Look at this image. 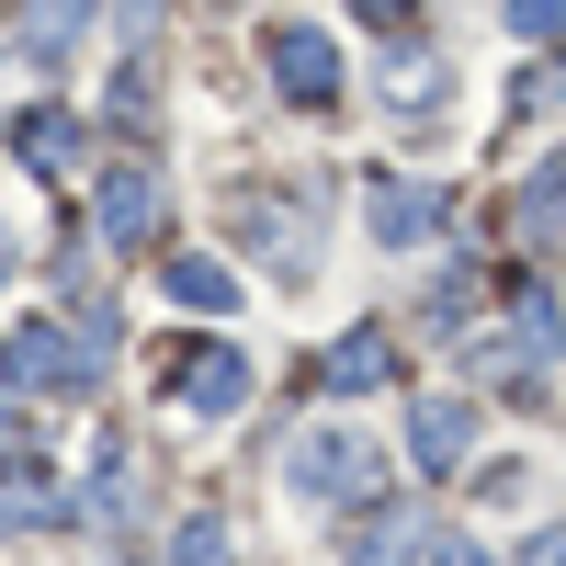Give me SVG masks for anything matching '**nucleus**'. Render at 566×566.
I'll return each instance as SVG.
<instances>
[{
    "instance_id": "f257e3e1",
    "label": "nucleus",
    "mask_w": 566,
    "mask_h": 566,
    "mask_svg": "<svg viewBox=\"0 0 566 566\" xmlns=\"http://www.w3.org/2000/svg\"><path fill=\"white\" fill-rule=\"evenodd\" d=\"M283 476H295V499H374V488H386V453L352 442V431H306Z\"/></svg>"
},
{
    "instance_id": "aec40b11",
    "label": "nucleus",
    "mask_w": 566,
    "mask_h": 566,
    "mask_svg": "<svg viewBox=\"0 0 566 566\" xmlns=\"http://www.w3.org/2000/svg\"><path fill=\"white\" fill-rule=\"evenodd\" d=\"M431 566H499V555H488V544H442Z\"/></svg>"
},
{
    "instance_id": "7ed1b4c3",
    "label": "nucleus",
    "mask_w": 566,
    "mask_h": 566,
    "mask_svg": "<svg viewBox=\"0 0 566 566\" xmlns=\"http://www.w3.org/2000/svg\"><path fill=\"white\" fill-rule=\"evenodd\" d=\"M272 80H283V103H328V91H340V45L317 23H283L272 34Z\"/></svg>"
},
{
    "instance_id": "2eb2a0df",
    "label": "nucleus",
    "mask_w": 566,
    "mask_h": 566,
    "mask_svg": "<svg viewBox=\"0 0 566 566\" xmlns=\"http://www.w3.org/2000/svg\"><path fill=\"white\" fill-rule=\"evenodd\" d=\"M386 103H397V114H408V103L431 114V103H442V69H431V57H408V45H397V69H386Z\"/></svg>"
},
{
    "instance_id": "412c9836",
    "label": "nucleus",
    "mask_w": 566,
    "mask_h": 566,
    "mask_svg": "<svg viewBox=\"0 0 566 566\" xmlns=\"http://www.w3.org/2000/svg\"><path fill=\"white\" fill-rule=\"evenodd\" d=\"M533 566H566V522H555V533H544V544H533Z\"/></svg>"
},
{
    "instance_id": "f03ea898",
    "label": "nucleus",
    "mask_w": 566,
    "mask_h": 566,
    "mask_svg": "<svg viewBox=\"0 0 566 566\" xmlns=\"http://www.w3.org/2000/svg\"><path fill=\"white\" fill-rule=\"evenodd\" d=\"M0 374H12V397H23V386H57V397H80L91 374H103V352H80L69 328H23V340L0 352Z\"/></svg>"
},
{
    "instance_id": "423d86ee",
    "label": "nucleus",
    "mask_w": 566,
    "mask_h": 566,
    "mask_svg": "<svg viewBox=\"0 0 566 566\" xmlns=\"http://www.w3.org/2000/svg\"><path fill=\"white\" fill-rule=\"evenodd\" d=\"M239 239L272 261V272H306L317 239H306V193H283V205H239Z\"/></svg>"
},
{
    "instance_id": "f3484780",
    "label": "nucleus",
    "mask_w": 566,
    "mask_h": 566,
    "mask_svg": "<svg viewBox=\"0 0 566 566\" xmlns=\"http://www.w3.org/2000/svg\"><path fill=\"white\" fill-rule=\"evenodd\" d=\"M170 566H227V522H181V544H170Z\"/></svg>"
},
{
    "instance_id": "dca6fc26",
    "label": "nucleus",
    "mask_w": 566,
    "mask_h": 566,
    "mask_svg": "<svg viewBox=\"0 0 566 566\" xmlns=\"http://www.w3.org/2000/svg\"><path fill=\"white\" fill-rule=\"evenodd\" d=\"M80 12H91V0H34V12H23V45H45V57H57V45L80 34Z\"/></svg>"
},
{
    "instance_id": "0eeeda50",
    "label": "nucleus",
    "mask_w": 566,
    "mask_h": 566,
    "mask_svg": "<svg viewBox=\"0 0 566 566\" xmlns=\"http://www.w3.org/2000/svg\"><path fill=\"white\" fill-rule=\"evenodd\" d=\"M181 408H205V419H227V408H250V352H227V340H205L193 363H181Z\"/></svg>"
},
{
    "instance_id": "9d476101",
    "label": "nucleus",
    "mask_w": 566,
    "mask_h": 566,
    "mask_svg": "<svg viewBox=\"0 0 566 566\" xmlns=\"http://www.w3.org/2000/svg\"><path fill=\"white\" fill-rule=\"evenodd\" d=\"M386 374H397V352H386V328H352V340H340V352L317 363V386H328V397H363V386H386Z\"/></svg>"
},
{
    "instance_id": "4be33fe9",
    "label": "nucleus",
    "mask_w": 566,
    "mask_h": 566,
    "mask_svg": "<svg viewBox=\"0 0 566 566\" xmlns=\"http://www.w3.org/2000/svg\"><path fill=\"white\" fill-rule=\"evenodd\" d=\"M352 12H374V23H397V12H419V0H352Z\"/></svg>"
},
{
    "instance_id": "4468645a",
    "label": "nucleus",
    "mask_w": 566,
    "mask_h": 566,
    "mask_svg": "<svg viewBox=\"0 0 566 566\" xmlns=\"http://www.w3.org/2000/svg\"><path fill=\"white\" fill-rule=\"evenodd\" d=\"M555 352V295H522L510 306V363H544Z\"/></svg>"
},
{
    "instance_id": "6ab92c4d",
    "label": "nucleus",
    "mask_w": 566,
    "mask_h": 566,
    "mask_svg": "<svg viewBox=\"0 0 566 566\" xmlns=\"http://www.w3.org/2000/svg\"><path fill=\"white\" fill-rule=\"evenodd\" d=\"M555 205H566V181L544 170V181H533V193H522V227H533V239H544V227H555Z\"/></svg>"
},
{
    "instance_id": "f8f14e48",
    "label": "nucleus",
    "mask_w": 566,
    "mask_h": 566,
    "mask_svg": "<svg viewBox=\"0 0 566 566\" xmlns=\"http://www.w3.org/2000/svg\"><path fill=\"white\" fill-rule=\"evenodd\" d=\"M159 283H170V306H205V317L239 306V272H227V261H170Z\"/></svg>"
},
{
    "instance_id": "a211bd4d",
    "label": "nucleus",
    "mask_w": 566,
    "mask_h": 566,
    "mask_svg": "<svg viewBox=\"0 0 566 566\" xmlns=\"http://www.w3.org/2000/svg\"><path fill=\"white\" fill-rule=\"evenodd\" d=\"M510 34H522V45H544V34H566V0H510Z\"/></svg>"
},
{
    "instance_id": "9b49d317",
    "label": "nucleus",
    "mask_w": 566,
    "mask_h": 566,
    "mask_svg": "<svg viewBox=\"0 0 566 566\" xmlns=\"http://www.w3.org/2000/svg\"><path fill=\"white\" fill-rule=\"evenodd\" d=\"M148 227H159V181L148 170H114L103 181V239H148Z\"/></svg>"
},
{
    "instance_id": "20e7f679",
    "label": "nucleus",
    "mask_w": 566,
    "mask_h": 566,
    "mask_svg": "<svg viewBox=\"0 0 566 566\" xmlns=\"http://www.w3.org/2000/svg\"><path fill=\"white\" fill-rule=\"evenodd\" d=\"M408 453L431 464V476H464V453H476V408H464V397H419L408 408Z\"/></svg>"
},
{
    "instance_id": "ddd939ff",
    "label": "nucleus",
    "mask_w": 566,
    "mask_h": 566,
    "mask_svg": "<svg viewBox=\"0 0 566 566\" xmlns=\"http://www.w3.org/2000/svg\"><path fill=\"white\" fill-rule=\"evenodd\" d=\"M12 148H23V170H69V159H80V125H69V114H23Z\"/></svg>"
},
{
    "instance_id": "5701e85b",
    "label": "nucleus",
    "mask_w": 566,
    "mask_h": 566,
    "mask_svg": "<svg viewBox=\"0 0 566 566\" xmlns=\"http://www.w3.org/2000/svg\"><path fill=\"white\" fill-rule=\"evenodd\" d=\"M0 442H12V374H0Z\"/></svg>"
},
{
    "instance_id": "6e6552de",
    "label": "nucleus",
    "mask_w": 566,
    "mask_h": 566,
    "mask_svg": "<svg viewBox=\"0 0 566 566\" xmlns=\"http://www.w3.org/2000/svg\"><path fill=\"white\" fill-rule=\"evenodd\" d=\"M45 522H57V476L0 442V533H45Z\"/></svg>"
},
{
    "instance_id": "1a4fd4ad",
    "label": "nucleus",
    "mask_w": 566,
    "mask_h": 566,
    "mask_svg": "<svg viewBox=\"0 0 566 566\" xmlns=\"http://www.w3.org/2000/svg\"><path fill=\"white\" fill-rule=\"evenodd\" d=\"M419 544H431V522H419V510H374V522L340 544V566H419Z\"/></svg>"
},
{
    "instance_id": "39448f33",
    "label": "nucleus",
    "mask_w": 566,
    "mask_h": 566,
    "mask_svg": "<svg viewBox=\"0 0 566 566\" xmlns=\"http://www.w3.org/2000/svg\"><path fill=\"white\" fill-rule=\"evenodd\" d=\"M442 216H453L442 181H386V193H374V239H386V250H419V239H442Z\"/></svg>"
},
{
    "instance_id": "b1692460",
    "label": "nucleus",
    "mask_w": 566,
    "mask_h": 566,
    "mask_svg": "<svg viewBox=\"0 0 566 566\" xmlns=\"http://www.w3.org/2000/svg\"><path fill=\"white\" fill-rule=\"evenodd\" d=\"M0 283H12V227H0Z\"/></svg>"
}]
</instances>
